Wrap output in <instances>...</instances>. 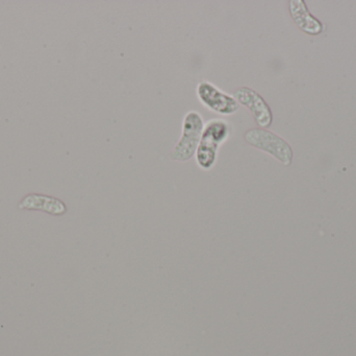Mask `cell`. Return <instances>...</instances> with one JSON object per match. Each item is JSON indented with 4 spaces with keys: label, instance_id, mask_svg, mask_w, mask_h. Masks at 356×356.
<instances>
[{
    "label": "cell",
    "instance_id": "cell-5",
    "mask_svg": "<svg viewBox=\"0 0 356 356\" xmlns=\"http://www.w3.org/2000/svg\"><path fill=\"white\" fill-rule=\"evenodd\" d=\"M238 104L243 105L250 110L255 121L261 129H267L272 125L273 115L271 109L261 94L248 87L238 88L234 93Z\"/></svg>",
    "mask_w": 356,
    "mask_h": 356
},
{
    "label": "cell",
    "instance_id": "cell-7",
    "mask_svg": "<svg viewBox=\"0 0 356 356\" xmlns=\"http://www.w3.org/2000/svg\"><path fill=\"white\" fill-rule=\"evenodd\" d=\"M19 208L43 210L54 215H63L67 211L66 205L62 201L41 194H29L25 196L19 204Z\"/></svg>",
    "mask_w": 356,
    "mask_h": 356
},
{
    "label": "cell",
    "instance_id": "cell-6",
    "mask_svg": "<svg viewBox=\"0 0 356 356\" xmlns=\"http://www.w3.org/2000/svg\"><path fill=\"white\" fill-rule=\"evenodd\" d=\"M289 10L295 24L305 33L316 36L323 31V25L309 13L303 0H291Z\"/></svg>",
    "mask_w": 356,
    "mask_h": 356
},
{
    "label": "cell",
    "instance_id": "cell-3",
    "mask_svg": "<svg viewBox=\"0 0 356 356\" xmlns=\"http://www.w3.org/2000/svg\"><path fill=\"white\" fill-rule=\"evenodd\" d=\"M203 129H204V123L198 112L190 111L186 113L182 123L181 137L171 152L170 158L178 162H186L190 160L196 154Z\"/></svg>",
    "mask_w": 356,
    "mask_h": 356
},
{
    "label": "cell",
    "instance_id": "cell-1",
    "mask_svg": "<svg viewBox=\"0 0 356 356\" xmlns=\"http://www.w3.org/2000/svg\"><path fill=\"white\" fill-rule=\"evenodd\" d=\"M229 135V125L222 119H213L204 125L200 144L195 154L197 164L201 169L209 171L213 169L217 160L218 148Z\"/></svg>",
    "mask_w": 356,
    "mask_h": 356
},
{
    "label": "cell",
    "instance_id": "cell-4",
    "mask_svg": "<svg viewBox=\"0 0 356 356\" xmlns=\"http://www.w3.org/2000/svg\"><path fill=\"white\" fill-rule=\"evenodd\" d=\"M197 95L207 109L218 114L232 115L240 108V104L234 96L224 93L209 82L202 81L198 84Z\"/></svg>",
    "mask_w": 356,
    "mask_h": 356
},
{
    "label": "cell",
    "instance_id": "cell-2",
    "mask_svg": "<svg viewBox=\"0 0 356 356\" xmlns=\"http://www.w3.org/2000/svg\"><path fill=\"white\" fill-rule=\"evenodd\" d=\"M245 141L249 146L267 153L282 164H292L293 150L290 144L276 134L261 127L248 130L244 135Z\"/></svg>",
    "mask_w": 356,
    "mask_h": 356
}]
</instances>
